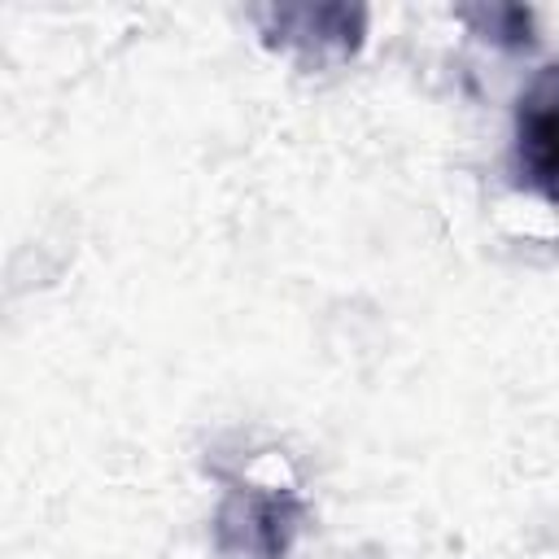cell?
Returning <instances> with one entry per match:
<instances>
[{
    "label": "cell",
    "instance_id": "cell-1",
    "mask_svg": "<svg viewBox=\"0 0 559 559\" xmlns=\"http://www.w3.org/2000/svg\"><path fill=\"white\" fill-rule=\"evenodd\" d=\"M306 502L284 485H231L210 524V559H288Z\"/></svg>",
    "mask_w": 559,
    "mask_h": 559
},
{
    "label": "cell",
    "instance_id": "cell-2",
    "mask_svg": "<svg viewBox=\"0 0 559 559\" xmlns=\"http://www.w3.org/2000/svg\"><path fill=\"white\" fill-rule=\"evenodd\" d=\"M511 175L520 188L559 210V61L542 66L515 100Z\"/></svg>",
    "mask_w": 559,
    "mask_h": 559
},
{
    "label": "cell",
    "instance_id": "cell-3",
    "mask_svg": "<svg viewBox=\"0 0 559 559\" xmlns=\"http://www.w3.org/2000/svg\"><path fill=\"white\" fill-rule=\"evenodd\" d=\"M253 17L271 48H288L306 66H336L354 57L367 35V9L358 4H271Z\"/></svg>",
    "mask_w": 559,
    "mask_h": 559
},
{
    "label": "cell",
    "instance_id": "cell-4",
    "mask_svg": "<svg viewBox=\"0 0 559 559\" xmlns=\"http://www.w3.org/2000/svg\"><path fill=\"white\" fill-rule=\"evenodd\" d=\"M459 17L472 22V31L489 44H502V48L533 44V13L520 4H472V9H459Z\"/></svg>",
    "mask_w": 559,
    "mask_h": 559
}]
</instances>
